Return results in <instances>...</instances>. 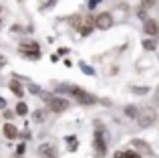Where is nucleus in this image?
Here are the masks:
<instances>
[{"label":"nucleus","mask_w":159,"mask_h":158,"mask_svg":"<svg viewBox=\"0 0 159 158\" xmlns=\"http://www.w3.org/2000/svg\"><path fill=\"white\" fill-rule=\"evenodd\" d=\"M69 93L73 95L77 101L85 103V106H93V103H97V97H95V95L87 93L85 89H81V87H77V85H69Z\"/></svg>","instance_id":"1"},{"label":"nucleus","mask_w":159,"mask_h":158,"mask_svg":"<svg viewBox=\"0 0 159 158\" xmlns=\"http://www.w3.org/2000/svg\"><path fill=\"white\" fill-rule=\"evenodd\" d=\"M18 51L24 53L28 59H39L40 57V53H39L40 47H39V43H34V41H22V43L18 45Z\"/></svg>","instance_id":"2"},{"label":"nucleus","mask_w":159,"mask_h":158,"mask_svg":"<svg viewBox=\"0 0 159 158\" xmlns=\"http://www.w3.org/2000/svg\"><path fill=\"white\" fill-rule=\"evenodd\" d=\"M155 120H157V114H155V110H151V107L139 111V116H137V124H139L141 128L153 126V124H155Z\"/></svg>","instance_id":"3"},{"label":"nucleus","mask_w":159,"mask_h":158,"mask_svg":"<svg viewBox=\"0 0 159 158\" xmlns=\"http://www.w3.org/2000/svg\"><path fill=\"white\" fill-rule=\"evenodd\" d=\"M93 148H95V154H97V156H105V154H107L105 132H103L101 128H97V132H95V142H93Z\"/></svg>","instance_id":"4"},{"label":"nucleus","mask_w":159,"mask_h":158,"mask_svg":"<svg viewBox=\"0 0 159 158\" xmlns=\"http://www.w3.org/2000/svg\"><path fill=\"white\" fill-rule=\"evenodd\" d=\"M95 27L101 28V31L111 28L113 27V16H111V12H101L99 16H95Z\"/></svg>","instance_id":"5"},{"label":"nucleus","mask_w":159,"mask_h":158,"mask_svg":"<svg viewBox=\"0 0 159 158\" xmlns=\"http://www.w3.org/2000/svg\"><path fill=\"white\" fill-rule=\"evenodd\" d=\"M48 107H51V111H54V114H61V111H65L69 107V101L65 97H52L48 101Z\"/></svg>","instance_id":"6"},{"label":"nucleus","mask_w":159,"mask_h":158,"mask_svg":"<svg viewBox=\"0 0 159 158\" xmlns=\"http://www.w3.org/2000/svg\"><path fill=\"white\" fill-rule=\"evenodd\" d=\"M143 28H145V32H147V35H151V37L159 35V24H157V20H153V18H145Z\"/></svg>","instance_id":"7"},{"label":"nucleus","mask_w":159,"mask_h":158,"mask_svg":"<svg viewBox=\"0 0 159 158\" xmlns=\"http://www.w3.org/2000/svg\"><path fill=\"white\" fill-rule=\"evenodd\" d=\"M39 154L43 158H57V148H54L52 144H43V146L39 148Z\"/></svg>","instance_id":"8"},{"label":"nucleus","mask_w":159,"mask_h":158,"mask_svg":"<svg viewBox=\"0 0 159 158\" xmlns=\"http://www.w3.org/2000/svg\"><path fill=\"white\" fill-rule=\"evenodd\" d=\"M8 87H10V91H12V93H14V95H16L18 99H20V97L24 95V87L20 85V81H16V79H12V81L8 83Z\"/></svg>","instance_id":"9"},{"label":"nucleus","mask_w":159,"mask_h":158,"mask_svg":"<svg viewBox=\"0 0 159 158\" xmlns=\"http://www.w3.org/2000/svg\"><path fill=\"white\" fill-rule=\"evenodd\" d=\"M4 136H6L8 140H16L18 138V130H16V126H12V124H6V126L2 128Z\"/></svg>","instance_id":"10"},{"label":"nucleus","mask_w":159,"mask_h":158,"mask_svg":"<svg viewBox=\"0 0 159 158\" xmlns=\"http://www.w3.org/2000/svg\"><path fill=\"white\" fill-rule=\"evenodd\" d=\"M113 158H141L137 152H133V150H125V152H117Z\"/></svg>","instance_id":"11"},{"label":"nucleus","mask_w":159,"mask_h":158,"mask_svg":"<svg viewBox=\"0 0 159 158\" xmlns=\"http://www.w3.org/2000/svg\"><path fill=\"white\" fill-rule=\"evenodd\" d=\"M133 146L135 148H139V150H143V152H151V148H149V144L147 142H143V140H133Z\"/></svg>","instance_id":"12"},{"label":"nucleus","mask_w":159,"mask_h":158,"mask_svg":"<svg viewBox=\"0 0 159 158\" xmlns=\"http://www.w3.org/2000/svg\"><path fill=\"white\" fill-rule=\"evenodd\" d=\"M125 116H127V118L137 120V116H139V110H137V107H133V106H127V107H125Z\"/></svg>","instance_id":"13"},{"label":"nucleus","mask_w":159,"mask_h":158,"mask_svg":"<svg viewBox=\"0 0 159 158\" xmlns=\"http://www.w3.org/2000/svg\"><path fill=\"white\" fill-rule=\"evenodd\" d=\"M32 118H34V122H44V120H47V111L44 110H36L34 114H32Z\"/></svg>","instance_id":"14"},{"label":"nucleus","mask_w":159,"mask_h":158,"mask_svg":"<svg viewBox=\"0 0 159 158\" xmlns=\"http://www.w3.org/2000/svg\"><path fill=\"white\" fill-rule=\"evenodd\" d=\"M16 114H18V116H26L28 114V107H26V103H24V101L16 103Z\"/></svg>","instance_id":"15"},{"label":"nucleus","mask_w":159,"mask_h":158,"mask_svg":"<svg viewBox=\"0 0 159 158\" xmlns=\"http://www.w3.org/2000/svg\"><path fill=\"white\" fill-rule=\"evenodd\" d=\"M155 47H157L155 41H151V39H145L143 41V49H147V51H155Z\"/></svg>","instance_id":"16"},{"label":"nucleus","mask_w":159,"mask_h":158,"mask_svg":"<svg viewBox=\"0 0 159 158\" xmlns=\"http://www.w3.org/2000/svg\"><path fill=\"white\" fill-rule=\"evenodd\" d=\"M147 87H133V93H137V95H143V93H147Z\"/></svg>","instance_id":"17"},{"label":"nucleus","mask_w":159,"mask_h":158,"mask_svg":"<svg viewBox=\"0 0 159 158\" xmlns=\"http://www.w3.org/2000/svg\"><path fill=\"white\" fill-rule=\"evenodd\" d=\"M81 69H83V71L87 73V75H95V71H93V69L89 67V65H85V63H81Z\"/></svg>","instance_id":"18"},{"label":"nucleus","mask_w":159,"mask_h":158,"mask_svg":"<svg viewBox=\"0 0 159 158\" xmlns=\"http://www.w3.org/2000/svg\"><path fill=\"white\" fill-rule=\"evenodd\" d=\"M28 91H30V93H40V87L32 83V85H28Z\"/></svg>","instance_id":"19"},{"label":"nucleus","mask_w":159,"mask_h":158,"mask_svg":"<svg viewBox=\"0 0 159 158\" xmlns=\"http://www.w3.org/2000/svg\"><path fill=\"white\" fill-rule=\"evenodd\" d=\"M153 103H155V106H159V85L155 87V95H153Z\"/></svg>","instance_id":"20"},{"label":"nucleus","mask_w":159,"mask_h":158,"mask_svg":"<svg viewBox=\"0 0 159 158\" xmlns=\"http://www.w3.org/2000/svg\"><path fill=\"white\" fill-rule=\"evenodd\" d=\"M16 154H18V156L24 154V144H18V148H16Z\"/></svg>","instance_id":"21"},{"label":"nucleus","mask_w":159,"mask_h":158,"mask_svg":"<svg viewBox=\"0 0 159 158\" xmlns=\"http://www.w3.org/2000/svg\"><path fill=\"white\" fill-rule=\"evenodd\" d=\"M153 6V0H143V8H151Z\"/></svg>","instance_id":"22"},{"label":"nucleus","mask_w":159,"mask_h":158,"mask_svg":"<svg viewBox=\"0 0 159 158\" xmlns=\"http://www.w3.org/2000/svg\"><path fill=\"white\" fill-rule=\"evenodd\" d=\"M0 110H6V99L0 95Z\"/></svg>","instance_id":"23"},{"label":"nucleus","mask_w":159,"mask_h":158,"mask_svg":"<svg viewBox=\"0 0 159 158\" xmlns=\"http://www.w3.org/2000/svg\"><path fill=\"white\" fill-rule=\"evenodd\" d=\"M99 2H101V0H91V2H89V8H95Z\"/></svg>","instance_id":"24"},{"label":"nucleus","mask_w":159,"mask_h":158,"mask_svg":"<svg viewBox=\"0 0 159 158\" xmlns=\"http://www.w3.org/2000/svg\"><path fill=\"white\" fill-rule=\"evenodd\" d=\"M66 53H69V49H65V47L58 49V55H66Z\"/></svg>","instance_id":"25"},{"label":"nucleus","mask_w":159,"mask_h":158,"mask_svg":"<svg viewBox=\"0 0 159 158\" xmlns=\"http://www.w3.org/2000/svg\"><path fill=\"white\" fill-rule=\"evenodd\" d=\"M54 2H57V0H48V2H47V6H44V8H48V6H54ZM44 8H43V10H44Z\"/></svg>","instance_id":"26"},{"label":"nucleus","mask_w":159,"mask_h":158,"mask_svg":"<svg viewBox=\"0 0 159 158\" xmlns=\"http://www.w3.org/2000/svg\"><path fill=\"white\" fill-rule=\"evenodd\" d=\"M12 158H22V156H18V154H14V156H12Z\"/></svg>","instance_id":"27"},{"label":"nucleus","mask_w":159,"mask_h":158,"mask_svg":"<svg viewBox=\"0 0 159 158\" xmlns=\"http://www.w3.org/2000/svg\"><path fill=\"white\" fill-rule=\"evenodd\" d=\"M0 10H2V6H0Z\"/></svg>","instance_id":"28"}]
</instances>
